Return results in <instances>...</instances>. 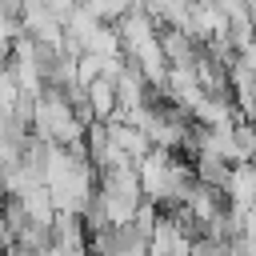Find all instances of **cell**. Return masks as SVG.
I'll list each match as a JSON object with an SVG mask.
<instances>
[{"label": "cell", "instance_id": "obj_1", "mask_svg": "<svg viewBox=\"0 0 256 256\" xmlns=\"http://www.w3.org/2000/svg\"><path fill=\"white\" fill-rule=\"evenodd\" d=\"M136 176H140V196L152 208H176L184 192L192 188V168L176 160V152H164V148H152L136 164Z\"/></svg>", "mask_w": 256, "mask_h": 256}, {"label": "cell", "instance_id": "obj_2", "mask_svg": "<svg viewBox=\"0 0 256 256\" xmlns=\"http://www.w3.org/2000/svg\"><path fill=\"white\" fill-rule=\"evenodd\" d=\"M32 128H36V136L48 140L52 148H72V144L84 140V128H88V124L76 116V108L68 104L64 92H56V88H40V96H36V112H32Z\"/></svg>", "mask_w": 256, "mask_h": 256}, {"label": "cell", "instance_id": "obj_3", "mask_svg": "<svg viewBox=\"0 0 256 256\" xmlns=\"http://www.w3.org/2000/svg\"><path fill=\"white\" fill-rule=\"evenodd\" d=\"M96 200L108 216V224H132L136 208L144 204L140 196V176H136V164H112L104 172H96Z\"/></svg>", "mask_w": 256, "mask_h": 256}, {"label": "cell", "instance_id": "obj_4", "mask_svg": "<svg viewBox=\"0 0 256 256\" xmlns=\"http://www.w3.org/2000/svg\"><path fill=\"white\" fill-rule=\"evenodd\" d=\"M88 252L92 256H148V236L136 224H116L88 236Z\"/></svg>", "mask_w": 256, "mask_h": 256}, {"label": "cell", "instance_id": "obj_5", "mask_svg": "<svg viewBox=\"0 0 256 256\" xmlns=\"http://www.w3.org/2000/svg\"><path fill=\"white\" fill-rule=\"evenodd\" d=\"M224 204L240 220L256 208V164H232L228 184H224Z\"/></svg>", "mask_w": 256, "mask_h": 256}, {"label": "cell", "instance_id": "obj_6", "mask_svg": "<svg viewBox=\"0 0 256 256\" xmlns=\"http://www.w3.org/2000/svg\"><path fill=\"white\" fill-rule=\"evenodd\" d=\"M108 140H112V148L120 152V160H128V164H140L148 152H152V144H148V136L136 128V124H128V120H120V116H112L108 124Z\"/></svg>", "mask_w": 256, "mask_h": 256}, {"label": "cell", "instance_id": "obj_7", "mask_svg": "<svg viewBox=\"0 0 256 256\" xmlns=\"http://www.w3.org/2000/svg\"><path fill=\"white\" fill-rule=\"evenodd\" d=\"M188 168H192V180H196V184L216 188V192H224L228 172H232V164H224V160H216V156H196Z\"/></svg>", "mask_w": 256, "mask_h": 256}, {"label": "cell", "instance_id": "obj_8", "mask_svg": "<svg viewBox=\"0 0 256 256\" xmlns=\"http://www.w3.org/2000/svg\"><path fill=\"white\" fill-rule=\"evenodd\" d=\"M16 200H20L24 216H28V224H52L56 220V208H52V196H48L44 184L32 188V192H24V196H16Z\"/></svg>", "mask_w": 256, "mask_h": 256}, {"label": "cell", "instance_id": "obj_9", "mask_svg": "<svg viewBox=\"0 0 256 256\" xmlns=\"http://www.w3.org/2000/svg\"><path fill=\"white\" fill-rule=\"evenodd\" d=\"M16 96H20V88H16L12 72H8V64H0V108H8V112H12Z\"/></svg>", "mask_w": 256, "mask_h": 256}, {"label": "cell", "instance_id": "obj_10", "mask_svg": "<svg viewBox=\"0 0 256 256\" xmlns=\"http://www.w3.org/2000/svg\"><path fill=\"white\" fill-rule=\"evenodd\" d=\"M88 256H92V252H88Z\"/></svg>", "mask_w": 256, "mask_h": 256}]
</instances>
